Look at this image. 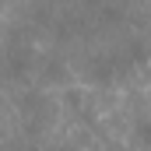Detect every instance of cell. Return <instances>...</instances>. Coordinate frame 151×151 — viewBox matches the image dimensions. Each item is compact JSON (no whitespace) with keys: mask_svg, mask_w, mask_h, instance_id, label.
Returning a JSON list of instances; mask_svg holds the SVG:
<instances>
[{"mask_svg":"<svg viewBox=\"0 0 151 151\" xmlns=\"http://www.w3.org/2000/svg\"><path fill=\"white\" fill-rule=\"evenodd\" d=\"M56 151H67V148H56Z\"/></svg>","mask_w":151,"mask_h":151,"instance_id":"3957f363","label":"cell"},{"mask_svg":"<svg viewBox=\"0 0 151 151\" xmlns=\"http://www.w3.org/2000/svg\"><path fill=\"white\" fill-rule=\"evenodd\" d=\"M134 137H137L141 144H148V148H151V119H141V123L134 127Z\"/></svg>","mask_w":151,"mask_h":151,"instance_id":"6da1fadb","label":"cell"},{"mask_svg":"<svg viewBox=\"0 0 151 151\" xmlns=\"http://www.w3.org/2000/svg\"><path fill=\"white\" fill-rule=\"evenodd\" d=\"M109 151H123V148H109Z\"/></svg>","mask_w":151,"mask_h":151,"instance_id":"7a4b0ae2","label":"cell"}]
</instances>
